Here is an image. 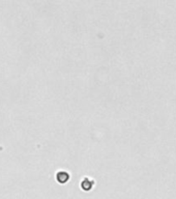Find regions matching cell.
I'll return each mask as SVG.
<instances>
[{
    "instance_id": "cell-1",
    "label": "cell",
    "mask_w": 176,
    "mask_h": 199,
    "mask_svg": "<svg viewBox=\"0 0 176 199\" xmlns=\"http://www.w3.org/2000/svg\"><path fill=\"white\" fill-rule=\"evenodd\" d=\"M57 179H58V181H60L63 184L66 179H69V174H67L66 172H59L57 175Z\"/></svg>"
}]
</instances>
